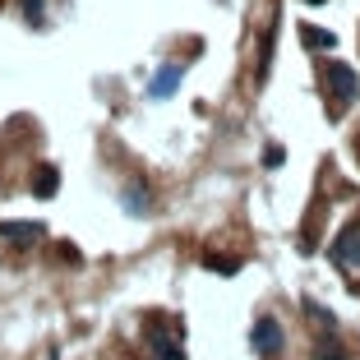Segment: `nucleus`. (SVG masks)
I'll return each mask as SVG.
<instances>
[{
    "label": "nucleus",
    "mask_w": 360,
    "mask_h": 360,
    "mask_svg": "<svg viewBox=\"0 0 360 360\" xmlns=\"http://www.w3.org/2000/svg\"><path fill=\"white\" fill-rule=\"evenodd\" d=\"M323 97H328V111H347V106L360 97L356 70H351V65H328V75H323Z\"/></svg>",
    "instance_id": "obj_1"
},
{
    "label": "nucleus",
    "mask_w": 360,
    "mask_h": 360,
    "mask_svg": "<svg viewBox=\"0 0 360 360\" xmlns=\"http://www.w3.org/2000/svg\"><path fill=\"white\" fill-rule=\"evenodd\" d=\"M282 347H286L282 323H277L273 314H264V319L255 323V356H259V360H277V356H282Z\"/></svg>",
    "instance_id": "obj_2"
},
{
    "label": "nucleus",
    "mask_w": 360,
    "mask_h": 360,
    "mask_svg": "<svg viewBox=\"0 0 360 360\" xmlns=\"http://www.w3.org/2000/svg\"><path fill=\"white\" fill-rule=\"evenodd\" d=\"M333 264H342L347 273H360V222L342 226V236L333 240Z\"/></svg>",
    "instance_id": "obj_3"
},
{
    "label": "nucleus",
    "mask_w": 360,
    "mask_h": 360,
    "mask_svg": "<svg viewBox=\"0 0 360 360\" xmlns=\"http://www.w3.org/2000/svg\"><path fill=\"white\" fill-rule=\"evenodd\" d=\"M46 236L42 222H0V240H10V245H37Z\"/></svg>",
    "instance_id": "obj_4"
},
{
    "label": "nucleus",
    "mask_w": 360,
    "mask_h": 360,
    "mask_svg": "<svg viewBox=\"0 0 360 360\" xmlns=\"http://www.w3.org/2000/svg\"><path fill=\"white\" fill-rule=\"evenodd\" d=\"M176 88H180V65H162L158 75H153V84H148V97L162 102V97H171Z\"/></svg>",
    "instance_id": "obj_5"
},
{
    "label": "nucleus",
    "mask_w": 360,
    "mask_h": 360,
    "mask_svg": "<svg viewBox=\"0 0 360 360\" xmlns=\"http://www.w3.org/2000/svg\"><path fill=\"white\" fill-rule=\"evenodd\" d=\"M300 37H305V46H314V51H333L338 46V37L323 28H300Z\"/></svg>",
    "instance_id": "obj_6"
},
{
    "label": "nucleus",
    "mask_w": 360,
    "mask_h": 360,
    "mask_svg": "<svg viewBox=\"0 0 360 360\" xmlns=\"http://www.w3.org/2000/svg\"><path fill=\"white\" fill-rule=\"evenodd\" d=\"M125 212H134V217H139V212H148V194H143V185H129V190H125Z\"/></svg>",
    "instance_id": "obj_7"
},
{
    "label": "nucleus",
    "mask_w": 360,
    "mask_h": 360,
    "mask_svg": "<svg viewBox=\"0 0 360 360\" xmlns=\"http://www.w3.org/2000/svg\"><path fill=\"white\" fill-rule=\"evenodd\" d=\"M37 194H46V199L56 194V171H51V167H42V171H37Z\"/></svg>",
    "instance_id": "obj_8"
},
{
    "label": "nucleus",
    "mask_w": 360,
    "mask_h": 360,
    "mask_svg": "<svg viewBox=\"0 0 360 360\" xmlns=\"http://www.w3.org/2000/svg\"><path fill=\"white\" fill-rule=\"evenodd\" d=\"M23 14H28V23H37V28L46 23V10H42V0H23Z\"/></svg>",
    "instance_id": "obj_9"
},
{
    "label": "nucleus",
    "mask_w": 360,
    "mask_h": 360,
    "mask_svg": "<svg viewBox=\"0 0 360 360\" xmlns=\"http://www.w3.org/2000/svg\"><path fill=\"white\" fill-rule=\"evenodd\" d=\"M309 5H323V0H309Z\"/></svg>",
    "instance_id": "obj_10"
}]
</instances>
